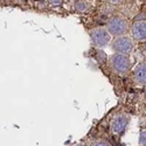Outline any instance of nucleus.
Segmentation results:
<instances>
[{
    "label": "nucleus",
    "mask_w": 146,
    "mask_h": 146,
    "mask_svg": "<svg viewBox=\"0 0 146 146\" xmlns=\"http://www.w3.org/2000/svg\"><path fill=\"white\" fill-rule=\"evenodd\" d=\"M106 31L111 34V36H116V38L124 36L129 31V22L125 18L120 15L112 17L106 22Z\"/></svg>",
    "instance_id": "nucleus-1"
},
{
    "label": "nucleus",
    "mask_w": 146,
    "mask_h": 146,
    "mask_svg": "<svg viewBox=\"0 0 146 146\" xmlns=\"http://www.w3.org/2000/svg\"><path fill=\"white\" fill-rule=\"evenodd\" d=\"M139 144L140 146H146V129H143L139 133Z\"/></svg>",
    "instance_id": "nucleus-9"
},
{
    "label": "nucleus",
    "mask_w": 146,
    "mask_h": 146,
    "mask_svg": "<svg viewBox=\"0 0 146 146\" xmlns=\"http://www.w3.org/2000/svg\"><path fill=\"white\" fill-rule=\"evenodd\" d=\"M90 38L92 40V43L96 47L103 48L108 46L111 41V34L106 31V28H94L90 31Z\"/></svg>",
    "instance_id": "nucleus-3"
},
{
    "label": "nucleus",
    "mask_w": 146,
    "mask_h": 146,
    "mask_svg": "<svg viewBox=\"0 0 146 146\" xmlns=\"http://www.w3.org/2000/svg\"><path fill=\"white\" fill-rule=\"evenodd\" d=\"M92 146H111V145L105 140H101V141H97L96 144H94Z\"/></svg>",
    "instance_id": "nucleus-10"
},
{
    "label": "nucleus",
    "mask_w": 146,
    "mask_h": 146,
    "mask_svg": "<svg viewBox=\"0 0 146 146\" xmlns=\"http://www.w3.org/2000/svg\"><path fill=\"white\" fill-rule=\"evenodd\" d=\"M110 66L115 71L123 74V72H126L130 69L131 62L127 55L116 53L110 57Z\"/></svg>",
    "instance_id": "nucleus-4"
},
{
    "label": "nucleus",
    "mask_w": 146,
    "mask_h": 146,
    "mask_svg": "<svg viewBox=\"0 0 146 146\" xmlns=\"http://www.w3.org/2000/svg\"><path fill=\"white\" fill-rule=\"evenodd\" d=\"M135 80L139 84H146V62L139 63L135 69Z\"/></svg>",
    "instance_id": "nucleus-7"
},
{
    "label": "nucleus",
    "mask_w": 146,
    "mask_h": 146,
    "mask_svg": "<svg viewBox=\"0 0 146 146\" xmlns=\"http://www.w3.org/2000/svg\"><path fill=\"white\" fill-rule=\"evenodd\" d=\"M141 50H143V52H145V53H146V42H145V43H144V44H143V46H141Z\"/></svg>",
    "instance_id": "nucleus-11"
},
{
    "label": "nucleus",
    "mask_w": 146,
    "mask_h": 146,
    "mask_svg": "<svg viewBox=\"0 0 146 146\" xmlns=\"http://www.w3.org/2000/svg\"><path fill=\"white\" fill-rule=\"evenodd\" d=\"M131 36L137 42H146V20H138L131 26Z\"/></svg>",
    "instance_id": "nucleus-5"
},
{
    "label": "nucleus",
    "mask_w": 146,
    "mask_h": 146,
    "mask_svg": "<svg viewBox=\"0 0 146 146\" xmlns=\"http://www.w3.org/2000/svg\"><path fill=\"white\" fill-rule=\"evenodd\" d=\"M76 9L80 11V12H84L88 7H89V4L87 1H77L76 3Z\"/></svg>",
    "instance_id": "nucleus-8"
},
{
    "label": "nucleus",
    "mask_w": 146,
    "mask_h": 146,
    "mask_svg": "<svg viewBox=\"0 0 146 146\" xmlns=\"http://www.w3.org/2000/svg\"><path fill=\"white\" fill-rule=\"evenodd\" d=\"M135 48V41L130 36H119L112 41V49L118 54H130Z\"/></svg>",
    "instance_id": "nucleus-2"
},
{
    "label": "nucleus",
    "mask_w": 146,
    "mask_h": 146,
    "mask_svg": "<svg viewBox=\"0 0 146 146\" xmlns=\"http://www.w3.org/2000/svg\"><path fill=\"white\" fill-rule=\"evenodd\" d=\"M126 125H127V118L124 115H118L111 120L110 131L113 135H119V133H121L125 130Z\"/></svg>",
    "instance_id": "nucleus-6"
}]
</instances>
